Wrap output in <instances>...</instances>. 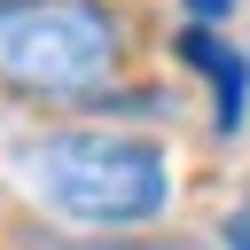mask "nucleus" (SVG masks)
<instances>
[{
  "label": "nucleus",
  "mask_w": 250,
  "mask_h": 250,
  "mask_svg": "<svg viewBox=\"0 0 250 250\" xmlns=\"http://www.w3.org/2000/svg\"><path fill=\"white\" fill-rule=\"evenodd\" d=\"M117 70L102 0H0V78L23 94H94Z\"/></svg>",
  "instance_id": "obj_2"
},
{
  "label": "nucleus",
  "mask_w": 250,
  "mask_h": 250,
  "mask_svg": "<svg viewBox=\"0 0 250 250\" xmlns=\"http://www.w3.org/2000/svg\"><path fill=\"white\" fill-rule=\"evenodd\" d=\"M172 47H180L188 62H203V78L219 86V133H234V125H242V109H250V62H242L234 47H219V39H211V23H188Z\"/></svg>",
  "instance_id": "obj_3"
},
{
  "label": "nucleus",
  "mask_w": 250,
  "mask_h": 250,
  "mask_svg": "<svg viewBox=\"0 0 250 250\" xmlns=\"http://www.w3.org/2000/svg\"><path fill=\"white\" fill-rule=\"evenodd\" d=\"M180 8H188V23H227L234 16V0H180Z\"/></svg>",
  "instance_id": "obj_4"
},
{
  "label": "nucleus",
  "mask_w": 250,
  "mask_h": 250,
  "mask_svg": "<svg viewBox=\"0 0 250 250\" xmlns=\"http://www.w3.org/2000/svg\"><path fill=\"white\" fill-rule=\"evenodd\" d=\"M16 180L70 227H148L172 203V164L156 141L133 133H47L16 148Z\"/></svg>",
  "instance_id": "obj_1"
},
{
  "label": "nucleus",
  "mask_w": 250,
  "mask_h": 250,
  "mask_svg": "<svg viewBox=\"0 0 250 250\" xmlns=\"http://www.w3.org/2000/svg\"><path fill=\"white\" fill-rule=\"evenodd\" d=\"M219 234H227V250H250V203H242V211H227V227H219Z\"/></svg>",
  "instance_id": "obj_5"
},
{
  "label": "nucleus",
  "mask_w": 250,
  "mask_h": 250,
  "mask_svg": "<svg viewBox=\"0 0 250 250\" xmlns=\"http://www.w3.org/2000/svg\"><path fill=\"white\" fill-rule=\"evenodd\" d=\"M55 250H141V242H55Z\"/></svg>",
  "instance_id": "obj_6"
}]
</instances>
